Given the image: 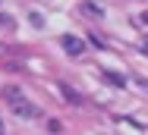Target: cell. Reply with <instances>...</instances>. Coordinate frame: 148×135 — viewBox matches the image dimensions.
Masks as SVG:
<instances>
[{"label": "cell", "mask_w": 148, "mask_h": 135, "mask_svg": "<svg viewBox=\"0 0 148 135\" xmlns=\"http://www.w3.org/2000/svg\"><path fill=\"white\" fill-rule=\"evenodd\" d=\"M0 28H13V16H6V13H0Z\"/></svg>", "instance_id": "obj_8"}, {"label": "cell", "mask_w": 148, "mask_h": 135, "mask_svg": "<svg viewBox=\"0 0 148 135\" xmlns=\"http://www.w3.org/2000/svg\"><path fill=\"white\" fill-rule=\"evenodd\" d=\"M145 47H148V38H145Z\"/></svg>", "instance_id": "obj_13"}, {"label": "cell", "mask_w": 148, "mask_h": 135, "mask_svg": "<svg viewBox=\"0 0 148 135\" xmlns=\"http://www.w3.org/2000/svg\"><path fill=\"white\" fill-rule=\"evenodd\" d=\"M13 113H16V116H22V119H38V116H41V110L35 107V104H29L25 97L13 104Z\"/></svg>", "instance_id": "obj_1"}, {"label": "cell", "mask_w": 148, "mask_h": 135, "mask_svg": "<svg viewBox=\"0 0 148 135\" xmlns=\"http://www.w3.org/2000/svg\"><path fill=\"white\" fill-rule=\"evenodd\" d=\"M0 135H3V123H0Z\"/></svg>", "instance_id": "obj_11"}, {"label": "cell", "mask_w": 148, "mask_h": 135, "mask_svg": "<svg viewBox=\"0 0 148 135\" xmlns=\"http://www.w3.org/2000/svg\"><path fill=\"white\" fill-rule=\"evenodd\" d=\"M79 10H82L85 16H91V19H101V16H104V10H101L98 3H91V0H82V6H79Z\"/></svg>", "instance_id": "obj_3"}, {"label": "cell", "mask_w": 148, "mask_h": 135, "mask_svg": "<svg viewBox=\"0 0 148 135\" xmlns=\"http://www.w3.org/2000/svg\"><path fill=\"white\" fill-rule=\"evenodd\" d=\"M104 79L110 82V85H117V88H123V85H126V79H123V76H117V72H110V69H104Z\"/></svg>", "instance_id": "obj_6"}, {"label": "cell", "mask_w": 148, "mask_h": 135, "mask_svg": "<svg viewBox=\"0 0 148 135\" xmlns=\"http://www.w3.org/2000/svg\"><path fill=\"white\" fill-rule=\"evenodd\" d=\"M63 50H66L69 57H82L85 54V44H82L76 35H66V38H63Z\"/></svg>", "instance_id": "obj_2"}, {"label": "cell", "mask_w": 148, "mask_h": 135, "mask_svg": "<svg viewBox=\"0 0 148 135\" xmlns=\"http://www.w3.org/2000/svg\"><path fill=\"white\" fill-rule=\"evenodd\" d=\"M0 57H3V47H0Z\"/></svg>", "instance_id": "obj_12"}, {"label": "cell", "mask_w": 148, "mask_h": 135, "mask_svg": "<svg viewBox=\"0 0 148 135\" xmlns=\"http://www.w3.org/2000/svg\"><path fill=\"white\" fill-rule=\"evenodd\" d=\"M60 91H63V97H66L69 104H82V97H79V91H73L69 85H60Z\"/></svg>", "instance_id": "obj_5"}, {"label": "cell", "mask_w": 148, "mask_h": 135, "mask_svg": "<svg viewBox=\"0 0 148 135\" xmlns=\"http://www.w3.org/2000/svg\"><path fill=\"white\" fill-rule=\"evenodd\" d=\"M29 19H32V25H35V28H44V19H41V13H32Z\"/></svg>", "instance_id": "obj_7"}, {"label": "cell", "mask_w": 148, "mask_h": 135, "mask_svg": "<svg viewBox=\"0 0 148 135\" xmlns=\"http://www.w3.org/2000/svg\"><path fill=\"white\" fill-rule=\"evenodd\" d=\"M136 85H139L142 91H148V79H145V76H136Z\"/></svg>", "instance_id": "obj_9"}, {"label": "cell", "mask_w": 148, "mask_h": 135, "mask_svg": "<svg viewBox=\"0 0 148 135\" xmlns=\"http://www.w3.org/2000/svg\"><path fill=\"white\" fill-rule=\"evenodd\" d=\"M139 22H142V25H148V13H142V16H139Z\"/></svg>", "instance_id": "obj_10"}, {"label": "cell", "mask_w": 148, "mask_h": 135, "mask_svg": "<svg viewBox=\"0 0 148 135\" xmlns=\"http://www.w3.org/2000/svg\"><path fill=\"white\" fill-rule=\"evenodd\" d=\"M3 97H6L10 104H16V101H22L25 94H22V88H16V85H6V88H3Z\"/></svg>", "instance_id": "obj_4"}]
</instances>
